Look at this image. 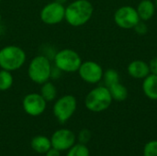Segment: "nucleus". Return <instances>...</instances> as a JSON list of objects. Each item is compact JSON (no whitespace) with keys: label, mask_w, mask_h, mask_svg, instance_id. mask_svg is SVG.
Returning a JSON list of instances; mask_svg holds the SVG:
<instances>
[{"label":"nucleus","mask_w":157,"mask_h":156,"mask_svg":"<svg viewBox=\"0 0 157 156\" xmlns=\"http://www.w3.org/2000/svg\"><path fill=\"white\" fill-rule=\"evenodd\" d=\"M102 79L104 80V83L107 87H109L110 86L119 83L120 82V75L119 73L114 70V69H109L106 72L103 73V77Z\"/></svg>","instance_id":"19"},{"label":"nucleus","mask_w":157,"mask_h":156,"mask_svg":"<svg viewBox=\"0 0 157 156\" xmlns=\"http://www.w3.org/2000/svg\"><path fill=\"white\" fill-rule=\"evenodd\" d=\"M1 18H2V17H1V13H0V21H1Z\"/></svg>","instance_id":"28"},{"label":"nucleus","mask_w":157,"mask_h":156,"mask_svg":"<svg viewBox=\"0 0 157 156\" xmlns=\"http://www.w3.org/2000/svg\"><path fill=\"white\" fill-rule=\"evenodd\" d=\"M115 23L121 29H133L140 21L136 8L131 6H123L118 8L114 14Z\"/></svg>","instance_id":"7"},{"label":"nucleus","mask_w":157,"mask_h":156,"mask_svg":"<svg viewBox=\"0 0 157 156\" xmlns=\"http://www.w3.org/2000/svg\"><path fill=\"white\" fill-rule=\"evenodd\" d=\"M103 69L102 67L96 62L86 61L82 63L79 69L78 74L82 80H84L87 84H98L103 77Z\"/></svg>","instance_id":"10"},{"label":"nucleus","mask_w":157,"mask_h":156,"mask_svg":"<svg viewBox=\"0 0 157 156\" xmlns=\"http://www.w3.org/2000/svg\"><path fill=\"white\" fill-rule=\"evenodd\" d=\"M45 156H61L60 154V151L52 147L46 154H45Z\"/></svg>","instance_id":"25"},{"label":"nucleus","mask_w":157,"mask_h":156,"mask_svg":"<svg viewBox=\"0 0 157 156\" xmlns=\"http://www.w3.org/2000/svg\"><path fill=\"white\" fill-rule=\"evenodd\" d=\"M89 149L87 148V146L79 143L73 145L69 149L66 156H89Z\"/></svg>","instance_id":"20"},{"label":"nucleus","mask_w":157,"mask_h":156,"mask_svg":"<svg viewBox=\"0 0 157 156\" xmlns=\"http://www.w3.org/2000/svg\"><path fill=\"white\" fill-rule=\"evenodd\" d=\"M65 6L56 1L45 5L40 10V19L47 25H56L64 19Z\"/></svg>","instance_id":"8"},{"label":"nucleus","mask_w":157,"mask_h":156,"mask_svg":"<svg viewBox=\"0 0 157 156\" xmlns=\"http://www.w3.org/2000/svg\"><path fill=\"white\" fill-rule=\"evenodd\" d=\"M144 156H157V140L150 141L144 145Z\"/></svg>","instance_id":"21"},{"label":"nucleus","mask_w":157,"mask_h":156,"mask_svg":"<svg viewBox=\"0 0 157 156\" xmlns=\"http://www.w3.org/2000/svg\"><path fill=\"white\" fill-rule=\"evenodd\" d=\"M30 146L32 150L38 154H46L52 148L51 139L43 135L35 136L30 142Z\"/></svg>","instance_id":"15"},{"label":"nucleus","mask_w":157,"mask_h":156,"mask_svg":"<svg viewBox=\"0 0 157 156\" xmlns=\"http://www.w3.org/2000/svg\"><path fill=\"white\" fill-rule=\"evenodd\" d=\"M149 68H150L151 74L157 75V57H155L151 60L149 63Z\"/></svg>","instance_id":"24"},{"label":"nucleus","mask_w":157,"mask_h":156,"mask_svg":"<svg viewBox=\"0 0 157 156\" xmlns=\"http://www.w3.org/2000/svg\"><path fill=\"white\" fill-rule=\"evenodd\" d=\"M40 95L47 102L53 101L57 97V88L52 83L47 81L41 86Z\"/></svg>","instance_id":"17"},{"label":"nucleus","mask_w":157,"mask_h":156,"mask_svg":"<svg viewBox=\"0 0 157 156\" xmlns=\"http://www.w3.org/2000/svg\"><path fill=\"white\" fill-rule=\"evenodd\" d=\"M26 52L16 45H8L0 50V67L12 72L18 70L26 62Z\"/></svg>","instance_id":"2"},{"label":"nucleus","mask_w":157,"mask_h":156,"mask_svg":"<svg viewBox=\"0 0 157 156\" xmlns=\"http://www.w3.org/2000/svg\"><path fill=\"white\" fill-rule=\"evenodd\" d=\"M155 8L156 7H155V3L152 2L151 0H142L139 3L136 10L140 17V19L146 21V20L151 19L154 17Z\"/></svg>","instance_id":"14"},{"label":"nucleus","mask_w":157,"mask_h":156,"mask_svg":"<svg viewBox=\"0 0 157 156\" xmlns=\"http://www.w3.org/2000/svg\"><path fill=\"white\" fill-rule=\"evenodd\" d=\"M133 29H134L135 31H136L137 33H139V34H145V33L147 32V26H146L144 23L141 22V21H140Z\"/></svg>","instance_id":"23"},{"label":"nucleus","mask_w":157,"mask_h":156,"mask_svg":"<svg viewBox=\"0 0 157 156\" xmlns=\"http://www.w3.org/2000/svg\"><path fill=\"white\" fill-rule=\"evenodd\" d=\"M108 88L109 90V93H110L111 97H112L113 100L124 101V100L127 99V97L129 96V92H128L127 87L125 86L121 85L120 82L110 86Z\"/></svg>","instance_id":"16"},{"label":"nucleus","mask_w":157,"mask_h":156,"mask_svg":"<svg viewBox=\"0 0 157 156\" xmlns=\"http://www.w3.org/2000/svg\"><path fill=\"white\" fill-rule=\"evenodd\" d=\"M93 12V5L88 0H75L65 7L64 19L73 27H80L90 20Z\"/></svg>","instance_id":"1"},{"label":"nucleus","mask_w":157,"mask_h":156,"mask_svg":"<svg viewBox=\"0 0 157 156\" xmlns=\"http://www.w3.org/2000/svg\"><path fill=\"white\" fill-rule=\"evenodd\" d=\"M54 1H56V2H58V3H60V4H64V3H66L68 0H54Z\"/></svg>","instance_id":"26"},{"label":"nucleus","mask_w":157,"mask_h":156,"mask_svg":"<svg viewBox=\"0 0 157 156\" xmlns=\"http://www.w3.org/2000/svg\"><path fill=\"white\" fill-rule=\"evenodd\" d=\"M143 91L151 100H157V75L150 74L144 79Z\"/></svg>","instance_id":"13"},{"label":"nucleus","mask_w":157,"mask_h":156,"mask_svg":"<svg viewBox=\"0 0 157 156\" xmlns=\"http://www.w3.org/2000/svg\"><path fill=\"white\" fill-rule=\"evenodd\" d=\"M1 1H2V0H0V2H1Z\"/></svg>","instance_id":"29"},{"label":"nucleus","mask_w":157,"mask_h":156,"mask_svg":"<svg viewBox=\"0 0 157 156\" xmlns=\"http://www.w3.org/2000/svg\"><path fill=\"white\" fill-rule=\"evenodd\" d=\"M28 74L32 82L39 85H42L49 81L52 76V65L50 60L44 55L34 57L29 63Z\"/></svg>","instance_id":"4"},{"label":"nucleus","mask_w":157,"mask_h":156,"mask_svg":"<svg viewBox=\"0 0 157 156\" xmlns=\"http://www.w3.org/2000/svg\"><path fill=\"white\" fill-rule=\"evenodd\" d=\"M155 7L157 8V0H155Z\"/></svg>","instance_id":"27"},{"label":"nucleus","mask_w":157,"mask_h":156,"mask_svg":"<svg viewBox=\"0 0 157 156\" xmlns=\"http://www.w3.org/2000/svg\"><path fill=\"white\" fill-rule=\"evenodd\" d=\"M77 108L76 98L72 95L61 97L53 105V114L61 123L66 122L75 114Z\"/></svg>","instance_id":"6"},{"label":"nucleus","mask_w":157,"mask_h":156,"mask_svg":"<svg viewBox=\"0 0 157 156\" xmlns=\"http://www.w3.org/2000/svg\"><path fill=\"white\" fill-rule=\"evenodd\" d=\"M75 134L68 129H60L53 132L51 138L52 147L61 151L69 150L75 144Z\"/></svg>","instance_id":"11"},{"label":"nucleus","mask_w":157,"mask_h":156,"mask_svg":"<svg viewBox=\"0 0 157 156\" xmlns=\"http://www.w3.org/2000/svg\"><path fill=\"white\" fill-rule=\"evenodd\" d=\"M54 63L58 70L65 73H74L78 71L82 59L74 50L63 49L58 51L54 56Z\"/></svg>","instance_id":"5"},{"label":"nucleus","mask_w":157,"mask_h":156,"mask_svg":"<svg viewBox=\"0 0 157 156\" xmlns=\"http://www.w3.org/2000/svg\"><path fill=\"white\" fill-rule=\"evenodd\" d=\"M91 137H92V133L89 130L87 129H84L82 130L80 132H79V135H78V141L80 143H83V144H86L90 140H91Z\"/></svg>","instance_id":"22"},{"label":"nucleus","mask_w":157,"mask_h":156,"mask_svg":"<svg viewBox=\"0 0 157 156\" xmlns=\"http://www.w3.org/2000/svg\"><path fill=\"white\" fill-rule=\"evenodd\" d=\"M127 70L129 74L136 79H144L151 74L149 64L141 60H135L130 63Z\"/></svg>","instance_id":"12"},{"label":"nucleus","mask_w":157,"mask_h":156,"mask_svg":"<svg viewBox=\"0 0 157 156\" xmlns=\"http://www.w3.org/2000/svg\"><path fill=\"white\" fill-rule=\"evenodd\" d=\"M14 82L13 75L11 72L2 69L0 71V91L8 90Z\"/></svg>","instance_id":"18"},{"label":"nucleus","mask_w":157,"mask_h":156,"mask_svg":"<svg viewBox=\"0 0 157 156\" xmlns=\"http://www.w3.org/2000/svg\"><path fill=\"white\" fill-rule=\"evenodd\" d=\"M112 97L107 86H98L92 89L85 98L86 108L92 112H102L109 108Z\"/></svg>","instance_id":"3"},{"label":"nucleus","mask_w":157,"mask_h":156,"mask_svg":"<svg viewBox=\"0 0 157 156\" xmlns=\"http://www.w3.org/2000/svg\"><path fill=\"white\" fill-rule=\"evenodd\" d=\"M47 106V101L42 97L40 94L30 93L24 97L22 101V107L24 111L32 117L41 115Z\"/></svg>","instance_id":"9"}]
</instances>
